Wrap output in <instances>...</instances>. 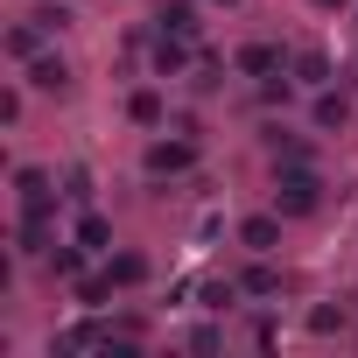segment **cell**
Returning <instances> with one entry per match:
<instances>
[{
	"label": "cell",
	"mask_w": 358,
	"mask_h": 358,
	"mask_svg": "<svg viewBox=\"0 0 358 358\" xmlns=\"http://www.w3.org/2000/svg\"><path fill=\"white\" fill-rule=\"evenodd\" d=\"M316 204H323V176H316L309 162L281 169V183H274V211H281V218H309Z\"/></svg>",
	"instance_id": "cell-1"
},
{
	"label": "cell",
	"mask_w": 358,
	"mask_h": 358,
	"mask_svg": "<svg viewBox=\"0 0 358 358\" xmlns=\"http://www.w3.org/2000/svg\"><path fill=\"white\" fill-rule=\"evenodd\" d=\"M141 169L155 176V183H162V176H190V169H197V148H190V141H155V148L141 155Z\"/></svg>",
	"instance_id": "cell-2"
},
{
	"label": "cell",
	"mask_w": 358,
	"mask_h": 358,
	"mask_svg": "<svg viewBox=\"0 0 358 358\" xmlns=\"http://www.w3.org/2000/svg\"><path fill=\"white\" fill-rule=\"evenodd\" d=\"M15 190H22V218H50V176L43 169H15Z\"/></svg>",
	"instance_id": "cell-3"
},
{
	"label": "cell",
	"mask_w": 358,
	"mask_h": 358,
	"mask_svg": "<svg viewBox=\"0 0 358 358\" xmlns=\"http://www.w3.org/2000/svg\"><path fill=\"white\" fill-rule=\"evenodd\" d=\"M43 36H50V29H43L36 15L15 22V29H8V57H15V64H36V57H43Z\"/></svg>",
	"instance_id": "cell-4"
},
{
	"label": "cell",
	"mask_w": 358,
	"mask_h": 358,
	"mask_svg": "<svg viewBox=\"0 0 358 358\" xmlns=\"http://www.w3.org/2000/svg\"><path fill=\"white\" fill-rule=\"evenodd\" d=\"M239 246H246V253H274V246H281V211L246 218V225H239Z\"/></svg>",
	"instance_id": "cell-5"
},
{
	"label": "cell",
	"mask_w": 358,
	"mask_h": 358,
	"mask_svg": "<svg viewBox=\"0 0 358 358\" xmlns=\"http://www.w3.org/2000/svg\"><path fill=\"white\" fill-rule=\"evenodd\" d=\"M183 64H190V36H162L155 43V78H176Z\"/></svg>",
	"instance_id": "cell-6"
},
{
	"label": "cell",
	"mask_w": 358,
	"mask_h": 358,
	"mask_svg": "<svg viewBox=\"0 0 358 358\" xmlns=\"http://www.w3.org/2000/svg\"><path fill=\"white\" fill-rule=\"evenodd\" d=\"M239 71H246V78H274V71H281V50H274V43H246V50H239Z\"/></svg>",
	"instance_id": "cell-7"
},
{
	"label": "cell",
	"mask_w": 358,
	"mask_h": 358,
	"mask_svg": "<svg viewBox=\"0 0 358 358\" xmlns=\"http://www.w3.org/2000/svg\"><path fill=\"white\" fill-rule=\"evenodd\" d=\"M29 85H36V92H64V85H71V64H64V57H36V64H29Z\"/></svg>",
	"instance_id": "cell-8"
},
{
	"label": "cell",
	"mask_w": 358,
	"mask_h": 358,
	"mask_svg": "<svg viewBox=\"0 0 358 358\" xmlns=\"http://www.w3.org/2000/svg\"><path fill=\"white\" fill-rule=\"evenodd\" d=\"M78 246H85V253H113V225H106L99 211H85V218H78Z\"/></svg>",
	"instance_id": "cell-9"
},
{
	"label": "cell",
	"mask_w": 358,
	"mask_h": 358,
	"mask_svg": "<svg viewBox=\"0 0 358 358\" xmlns=\"http://www.w3.org/2000/svg\"><path fill=\"white\" fill-rule=\"evenodd\" d=\"M106 274H113V288H141V281H148V260H141V253H113Z\"/></svg>",
	"instance_id": "cell-10"
},
{
	"label": "cell",
	"mask_w": 358,
	"mask_h": 358,
	"mask_svg": "<svg viewBox=\"0 0 358 358\" xmlns=\"http://www.w3.org/2000/svg\"><path fill=\"white\" fill-rule=\"evenodd\" d=\"M162 36H197V8L190 0H169L162 8Z\"/></svg>",
	"instance_id": "cell-11"
},
{
	"label": "cell",
	"mask_w": 358,
	"mask_h": 358,
	"mask_svg": "<svg viewBox=\"0 0 358 358\" xmlns=\"http://www.w3.org/2000/svg\"><path fill=\"white\" fill-rule=\"evenodd\" d=\"M295 85H330V57L323 50H302L295 57Z\"/></svg>",
	"instance_id": "cell-12"
},
{
	"label": "cell",
	"mask_w": 358,
	"mask_h": 358,
	"mask_svg": "<svg viewBox=\"0 0 358 358\" xmlns=\"http://www.w3.org/2000/svg\"><path fill=\"white\" fill-rule=\"evenodd\" d=\"M127 120L134 127H162V92H134L127 99Z\"/></svg>",
	"instance_id": "cell-13"
},
{
	"label": "cell",
	"mask_w": 358,
	"mask_h": 358,
	"mask_svg": "<svg viewBox=\"0 0 358 358\" xmlns=\"http://www.w3.org/2000/svg\"><path fill=\"white\" fill-rule=\"evenodd\" d=\"M344 120H351L344 92H316V127H344Z\"/></svg>",
	"instance_id": "cell-14"
},
{
	"label": "cell",
	"mask_w": 358,
	"mask_h": 358,
	"mask_svg": "<svg viewBox=\"0 0 358 358\" xmlns=\"http://www.w3.org/2000/svg\"><path fill=\"white\" fill-rule=\"evenodd\" d=\"M239 288H246V295H274V288H281V274L260 260V267H246V274H239Z\"/></svg>",
	"instance_id": "cell-15"
},
{
	"label": "cell",
	"mask_w": 358,
	"mask_h": 358,
	"mask_svg": "<svg viewBox=\"0 0 358 358\" xmlns=\"http://www.w3.org/2000/svg\"><path fill=\"white\" fill-rule=\"evenodd\" d=\"M36 22H43L50 36H64V29H71V8H64V0H50V8H36Z\"/></svg>",
	"instance_id": "cell-16"
},
{
	"label": "cell",
	"mask_w": 358,
	"mask_h": 358,
	"mask_svg": "<svg viewBox=\"0 0 358 358\" xmlns=\"http://www.w3.org/2000/svg\"><path fill=\"white\" fill-rule=\"evenodd\" d=\"M50 267H57V281H78V274H85V260H78V253H71V246H64V253H57V260H50Z\"/></svg>",
	"instance_id": "cell-17"
},
{
	"label": "cell",
	"mask_w": 358,
	"mask_h": 358,
	"mask_svg": "<svg viewBox=\"0 0 358 358\" xmlns=\"http://www.w3.org/2000/svg\"><path fill=\"white\" fill-rule=\"evenodd\" d=\"M316 8H351V0H316Z\"/></svg>",
	"instance_id": "cell-18"
},
{
	"label": "cell",
	"mask_w": 358,
	"mask_h": 358,
	"mask_svg": "<svg viewBox=\"0 0 358 358\" xmlns=\"http://www.w3.org/2000/svg\"><path fill=\"white\" fill-rule=\"evenodd\" d=\"M218 8H239V0H218Z\"/></svg>",
	"instance_id": "cell-19"
}]
</instances>
